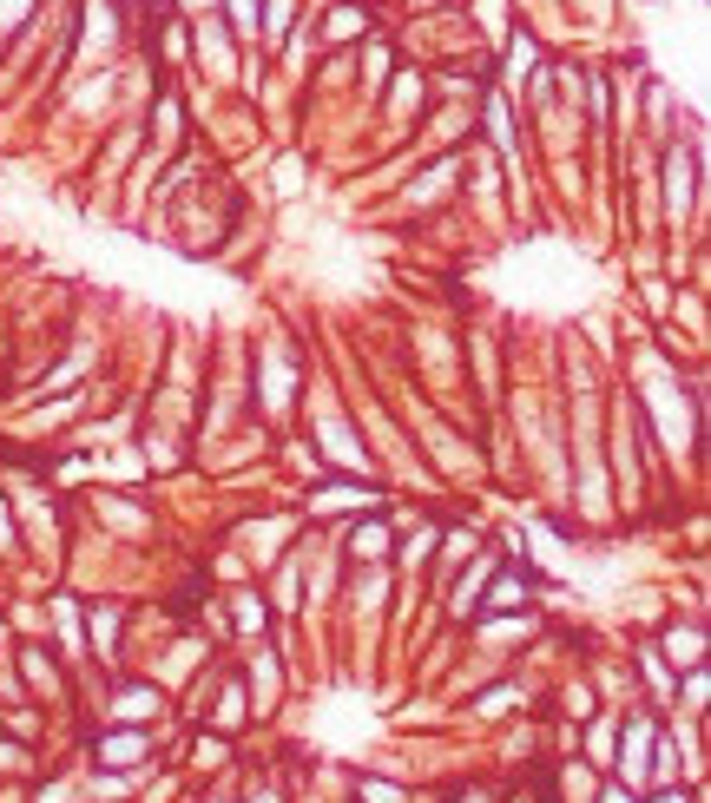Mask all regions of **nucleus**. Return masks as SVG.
<instances>
[{
	"label": "nucleus",
	"mask_w": 711,
	"mask_h": 803,
	"mask_svg": "<svg viewBox=\"0 0 711 803\" xmlns=\"http://www.w3.org/2000/svg\"><path fill=\"white\" fill-rule=\"evenodd\" d=\"M93 764L99 771H139V764H152V731H139V725L106 731V738L93 744Z\"/></svg>",
	"instance_id": "nucleus-1"
},
{
	"label": "nucleus",
	"mask_w": 711,
	"mask_h": 803,
	"mask_svg": "<svg viewBox=\"0 0 711 803\" xmlns=\"http://www.w3.org/2000/svg\"><path fill=\"white\" fill-rule=\"evenodd\" d=\"M659 659L672 665V672H692V665H705V632H698V626H665Z\"/></svg>",
	"instance_id": "nucleus-2"
},
{
	"label": "nucleus",
	"mask_w": 711,
	"mask_h": 803,
	"mask_svg": "<svg viewBox=\"0 0 711 803\" xmlns=\"http://www.w3.org/2000/svg\"><path fill=\"white\" fill-rule=\"evenodd\" d=\"M106 711L119 718V725H139L145 731V718H158V685H119Z\"/></svg>",
	"instance_id": "nucleus-3"
},
{
	"label": "nucleus",
	"mask_w": 711,
	"mask_h": 803,
	"mask_svg": "<svg viewBox=\"0 0 711 803\" xmlns=\"http://www.w3.org/2000/svg\"><path fill=\"white\" fill-rule=\"evenodd\" d=\"M692 152H672L665 158V205H672V218H685L692 211Z\"/></svg>",
	"instance_id": "nucleus-4"
},
{
	"label": "nucleus",
	"mask_w": 711,
	"mask_h": 803,
	"mask_svg": "<svg viewBox=\"0 0 711 803\" xmlns=\"http://www.w3.org/2000/svg\"><path fill=\"white\" fill-rule=\"evenodd\" d=\"M20 672H27V678H33V685H40V692H47V698H53V705H60V698H66V685H60V672H53V659H47V652H40V646H20Z\"/></svg>",
	"instance_id": "nucleus-5"
},
{
	"label": "nucleus",
	"mask_w": 711,
	"mask_h": 803,
	"mask_svg": "<svg viewBox=\"0 0 711 803\" xmlns=\"http://www.w3.org/2000/svg\"><path fill=\"white\" fill-rule=\"evenodd\" d=\"M349 553L376 567L382 553H389V527H382V520H356V527H349Z\"/></svg>",
	"instance_id": "nucleus-6"
},
{
	"label": "nucleus",
	"mask_w": 711,
	"mask_h": 803,
	"mask_svg": "<svg viewBox=\"0 0 711 803\" xmlns=\"http://www.w3.org/2000/svg\"><path fill=\"white\" fill-rule=\"evenodd\" d=\"M527 593H534V586H527V573H501V580L488 586V599H481V606H494V613H521Z\"/></svg>",
	"instance_id": "nucleus-7"
},
{
	"label": "nucleus",
	"mask_w": 711,
	"mask_h": 803,
	"mask_svg": "<svg viewBox=\"0 0 711 803\" xmlns=\"http://www.w3.org/2000/svg\"><path fill=\"white\" fill-rule=\"evenodd\" d=\"M244 705H251V698H244V685H224V692H218V711H211V731H218V738H231V731L244 725Z\"/></svg>",
	"instance_id": "nucleus-8"
},
{
	"label": "nucleus",
	"mask_w": 711,
	"mask_h": 803,
	"mask_svg": "<svg viewBox=\"0 0 711 803\" xmlns=\"http://www.w3.org/2000/svg\"><path fill=\"white\" fill-rule=\"evenodd\" d=\"M705 692H711L705 665H692V672H685V685H672V698H685V718H705Z\"/></svg>",
	"instance_id": "nucleus-9"
},
{
	"label": "nucleus",
	"mask_w": 711,
	"mask_h": 803,
	"mask_svg": "<svg viewBox=\"0 0 711 803\" xmlns=\"http://www.w3.org/2000/svg\"><path fill=\"white\" fill-rule=\"evenodd\" d=\"M224 757H231V744H224L218 731H198V744H191V764H198V771H224Z\"/></svg>",
	"instance_id": "nucleus-10"
},
{
	"label": "nucleus",
	"mask_w": 711,
	"mask_h": 803,
	"mask_svg": "<svg viewBox=\"0 0 711 803\" xmlns=\"http://www.w3.org/2000/svg\"><path fill=\"white\" fill-rule=\"evenodd\" d=\"M586 764H593V771H613V725H593V738H586Z\"/></svg>",
	"instance_id": "nucleus-11"
},
{
	"label": "nucleus",
	"mask_w": 711,
	"mask_h": 803,
	"mask_svg": "<svg viewBox=\"0 0 711 803\" xmlns=\"http://www.w3.org/2000/svg\"><path fill=\"white\" fill-rule=\"evenodd\" d=\"M264 599H257V593H237V626H244V632H264Z\"/></svg>",
	"instance_id": "nucleus-12"
},
{
	"label": "nucleus",
	"mask_w": 711,
	"mask_h": 803,
	"mask_svg": "<svg viewBox=\"0 0 711 803\" xmlns=\"http://www.w3.org/2000/svg\"><path fill=\"white\" fill-rule=\"evenodd\" d=\"M356 797H363V803H409V797H402V784H382V777H363Z\"/></svg>",
	"instance_id": "nucleus-13"
},
{
	"label": "nucleus",
	"mask_w": 711,
	"mask_h": 803,
	"mask_svg": "<svg viewBox=\"0 0 711 803\" xmlns=\"http://www.w3.org/2000/svg\"><path fill=\"white\" fill-rule=\"evenodd\" d=\"M514 705H521V692H514V685H501V692L481 698V718H501V711H514Z\"/></svg>",
	"instance_id": "nucleus-14"
},
{
	"label": "nucleus",
	"mask_w": 711,
	"mask_h": 803,
	"mask_svg": "<svg viewBox=\"0 0 711 803\" xmlns=\"http://www.w3.org/2000/svg\"><path fill=\"white\" fill-rule=\"evenodd\" d=\"M652 803H705V797H698L692 784H659V790H652Z\"/></svg>",
	"instance_id": "nucleus-15"
},
{
	"label": "nucleus",
	"mask_w": 711,
	"mask_h": 803,
	"mask_svg": "<svg viewBox=\"0 0 711 803\" xmlns=\"http://www.w3.org/2000/svg\"><path fill=\"white\" fill-rule=\"evenodd\" d=\"M593 803H646V797H639V790H626V784H606Z\"/></svg>",
	"instance_id": "nucleus-16"
},
{
	"label": "nucleus",
	"mask_w": 711,
	"mask_h": 803,
	"mask_svg": "<svg viewBox=\"0 0 711 803\" xmlns=\"http://www.w3.org/2000/svg\"><path fill=\"white\" fill-rule=\"evenodd\" d=\"M567 711H573V718H586V711H593V692H586V685H573V692H567Z\"/></svg>",
	"instance_id": "nucleus-17"
},
{
	"label": "nucleus",
	"mask_w": 711,
	"mask_h": 803,
	"mask_svg": "<svg viewBox=\"0 0 711 803\" xmlns=\"http://www.w3.org/2000/svg\"><path fill=\"white\" fill-rule=\"evenodd\" d=\"M448 803H494V797H488V790H455Z\"/></svg>",
	"instance_id": "nucleus-18"
},
{
	"label": "nucleus",
	"mask_w": 711,
	"mask_h": 803,
	"mask_svg": "<svg viewBox=\"0 0 711 803\" xmlns=\"http://www.w3.org/2000/svg\"><path fill=\"white\" fill-rule=\"evenodd\" d=\"M251 7H257V0H231V14H237V27H251Z\"/></svg>",
	"instance_id": "nucleus-19"
},
{
	"label": "nucleus",
	"mask_w": 711,
	"mask_h": 803,
	"mask_svg": "<svg viewBox=\"0 0 711 803\" xmlns=\"http://www.w3.org/2000/svg\"><path fill=\"white\" fill-rule=\"evenodd\" d=\"M0 646H7V619H0Z\"/></svg>",
	"instance_id": "nucleus-20"
}]
</instances>
